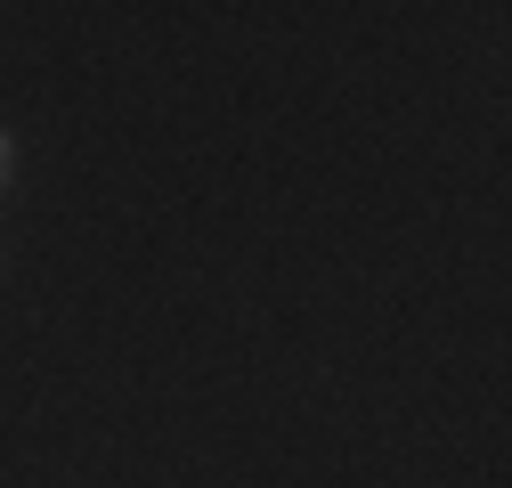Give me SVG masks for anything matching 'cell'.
I'll return each instance as SVG.
<instances>
[{
	"label": "cell",
	"mask_w": 512,
	"mask_h": 488,
	"mask_svg": "<svg viewBox=\"0 0 512 488\" xmlns=\"http://www.w3.org/2000/svg\"><path fill=\"white\" fill-rule=\"evenodd\" d=\"M0 179H9V139H0Z\"/></svg>",
	"instance_id": "6da1fadb"
}]
</instances>
